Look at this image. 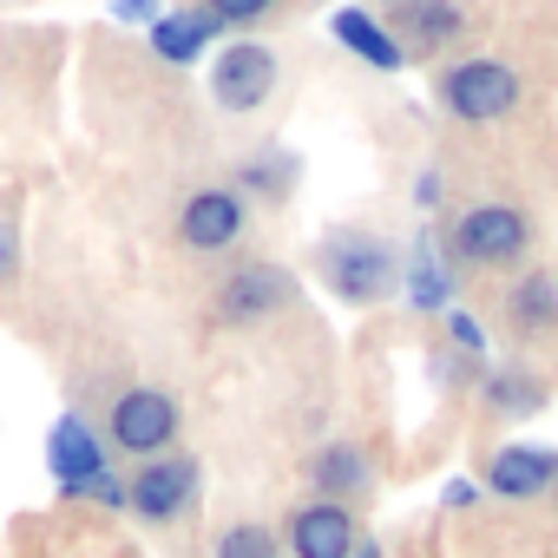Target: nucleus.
<instances>
[{
    "label": "nucleus",
    "mask_w": 558,
    "mask_h": 558,
    "mask_svg": "<svg viewBox=\"0 0 558 558\" xmlns=\"http://www.w3.org/2000/svg\"><path fill=\"white\" fill-rule=\"evenodd\" d=\"M310 480L323 486V493H362L368 486V453L362 447H323L316 460H310Z\"/></svg>",
    "instance_id": "obj_15"
},
{
    "label": "nucleus",
    "mask_w": 558,
    "mask_h": 558,
    "mask_svg": "<svg viewBox=\"0 0 558 558\" xmlns=\"http://www.w3.org/2000/svg\"><path fill=\"white\" fill-rule=\"evenodd\" d=\"M217 558H283L276 551V532L269 525H223V538H217Z\"/></svg>",
    "instance_id": "obj_19"
},
{
    "label": "nucleus",
    "mask_w": 558,
    "mask_h": 558,
    "mask_svg": "<svg viewBox=\"0 0 558 558\" xmlns=\"http://www.w3.org/2000/svg\"><path fill=\"white\" fill-rule=\"evenodd\" d=\"M191 493H197V460H184V453H158V460H145V466L125 480V506H132L138 519H151V525L178 519V512L191 506Z\"/></svg>",
    "instance_id": "obj_6"
},
{
    "label": "nucleus",
    "mask_w": 558,
    "mask_h": 558,
    "mask_svg": "<svg viewBox=\"0 0 558 558\" xmlns=\"http://www.w3.org/2000/svg\"><path fill=\"white\" fill-rule=\"evenodd\" d=\"M47 466H53L60 493H73V499H106V506H125V486L112 480V466H106V447L93 440V427H86L80 414H60V421H53V434H47Z\"/></svg>",
    "instance_id": "obj_1"
},
{
    "label": "nucleus",
    "mask_w": 558,
    "mask_h": 558,
    "mask_svg": "<svg viewBox=\"0 0 558 558\" xmlns=\"http://www.w3.org/2000/svg\"><path fill=\"white\" fill-rule=\"evenodd\" d=\"M171 434H178V401H171L165 388H132V395L112 401V440H119L125 453L158 460V453L171 447Z\"/></svg>",
    "instance_id": "obj_7"
},
{
    "label": "nucleus",
    "mask_w": 558,
    "mask_h": 558,
    "mask_svg": "<svg viewBox=\"0 0 558 558\" xmlns=\"http://www.w3.org/2000/svg\"><path fill=\"white\" fill-rule=\"evenodd\" d=\"M336 40H342L349 53H362L375 73H395V66L408 60V47H401V40L381 27V21H368L362 8H342V14H336Z\"/></svg>",
    "instance_id": "obj_13"
},
{
    "label": "nucleus",
    "mask_w": 558,
    "mask_h": 558,
    "mask_svg": "<svg viewBox=\"0 0 558 558\" xmlns=\"http://www.w3.org/2000/svg\"><path fill=\"white\" fill-rule=\"evenodd\" d=\"M440 106L453 119H473V125L506 119L519 106V73L499 66V60H460V66L440 73Z\"/></svg>",
    "instance_id": "obj_3"
},
{
    "label": "nucleus",
    "mask_w": 558,
    "mask_h": 558,
    "mask_svg": "<svg viewBox=\"0 0 558 558\" xmlns=\"http://www.w3.org/2000/svg\"><path fill=\"white\" fill-rule=\"evenodd\" d=\"M486 395H493L499 414H532V408L545 401V388L525 381V375H512V368H493V375H486Z\"/></svg>",
    "instance_id": "obj_17"
},
{
    "label": "nucleus",
    "mask_w": 558,
    "mask_h": 558,
    "mask_svg": "<svg viewBox=\"0 0 558 558\" xmlns=\"http://www.w3.org/2000/svg\"><path fill=\"white\" fill-rule=\"evenodd\" d=\"M323 276H329V290L355 310L395 296V250L381 236H336L329 256H323Z\"/></svg>",
    "instance_id": "obj_2"
},
{
    "label": "nucleus",
    "mask_w": 558,
    "mask_h": 558,
    "mask_svg": "<svg viewBox=\"0 0 558 558\" xmlns=\"http://www.w3.org/2000/svg\"><path fill=\"white\" fill-rule=\"evenodd\" d=\"M290 558H355V519L342 499H316L290 512Z\"/></svg>",
    "instance_id": "obj_9"
},
{
    "label": "nucleus",
    "mask_w": 558,
    "mask_h": 558,
    "mask_svg": "<svg viewBox=\"0 0 558 558\" xmlns=\"http://www.w3.org/2000/svg\"><path fill=\"white\" fill-rule=\"evenodd\" d=\"M355 558H381V545H375V538H368V545H355Z\"/></svg>",
    "instance_id": "obj_23"
},
{
    "label": "nucleus",
    "mask_w": 558,
    "mask_h": 558,
    "mask_svg": "<svg viewBox=\"0 0 558 558\" xmlns=\"http://www.w3.org/2000/svg\"><path fill=\"white\" fill-rule=\"evenodd\" d=\"M276 303H290V276L269 269V263H243V269L230 276V290H223V316H230V323H250V316H263V310H276Z\"/></svg>",
    "instance_id": "obj_11"
},
{
    "label": "nucleus",
    "mask_w": 558,
    "mask_h": 558,
    "mask_svg": "<svg viewBox=\"0 0 558 558\" xmlns=\"http://www.w3.org/2000/svg\"><path fill=\"white\" fill-rule=\"evenodd\" d=\"M276 93V53L256 47V40H236L210 60V99L223 112H256L263 99Z\"/></svg>",
    "instance_id": "obj_5"
},
{
    "label": "nucleus",
    "mask_w": 558,
    "mask_h": 558,
    "mask_svg": "<svg viewBox=\"0 0 558 558\" xmlns=\"http://www.w3.org/2000/svg\"><path fill=\"white\" fill-rule=\"evenodd\" d=\"M0 263H8V230H0Z\"/></svg>",
    "instance_id": "obj_24"
},
{
    "label": "nucleus",
    "mask_w": 558,
    "mask_h": 558,
    "mask_svg": "<svg viewBox=\"0 0 558 558\" xmlns=\"http://www.w3.org/2000/svg\"><path fill=\"white\" fill-rule=\"evenodd\" d=\"M119 21H158L151 0H119Z\"/></svg>",
    "instance_id": "obj_22"
},
{
    "label": "nucleus",
    "mask_w": 558,
    "mask_h": 558,
    "mask_svg": "<svg viewBox=\"0 0 558 558\" xmlns=\"http://www.w3.org/2000/svg\"><path fill=\"white\" fill-rule=\"evenodd\" d=\"M395 21H401V34L421 40V47H440V40L460 34V8H453V0H401Z\"/></svg>",
    "instance_id": "obj_14"
},
{
    "label": "nucleus",
    "mask_w": 558,
    "mask_h": 558,
    "mask_svg": "<svg viewBox=\"0 0 558 558\" xmlns=\"http://www.w3.org/2000/svg\"><path fill=\"white\" fill-rule=\"evenodd\" d=\"M486 486L499 499H538L558 486V453L551 447H499L486 466Z\"/></svg>",
    "instance_id": "obj_10"
},
{
    "label": "nucleus",
    "mask_w": 558,
    "mask_h": 558,
    "mask_svg": "<svg viewBox=\"0 0 558 558\" xmlns=\"http://www.w3.org/2000/svg\"><path fill=\"white\" fill-rule=\"evenodd\" d=\"M276 8V0H210V14L223 21V27H243V21H263Z\"/></svg>",
    "instance_id": "obj_20"
},
{
    "label": "nucleus",
    "mask_w": 558,
    "mask_h": 558,
    "mask_svg": "<svg viewBox=\"0 0 558 558\" xmlns=\"http://www.w3.org/2000/svg\"><path fill=\"white\" fill-rule=\"evenodd\" d=\"M558 323V276H525L512 290V329H551Z\"/></svg>",
    "instance_id": "obj_16"
},
{
    "label": "nucleus",
    "mask_w": 558,
    "mask_h": 558,
    "mask_svg": "<svg viewBox=\"0 0 558 558\" xmlns=\"http://www.w3.org/2000/svg\"><path fill=\"white\" fill-rule=\"evenodd\" d=\"M217 27H223V21H217L210 8H197V14H158V21H151V47H158V60L191 66L197 53H210Z\"/></svg>",
    "instance_id": "obj_12"
},
{
    "label": "nucleus",
    "mask_w": 558,
    "mask_h": 558,
    "mask_svg": "<svg viewBox=\"0 0 558 558\" xmlns=\"http://www.w3.org/2000/svg\"><path fill=\"white\" fill-rule=\"evenodd\" d=\"M525 243H532V223L512 204H473L453 217V256L460 263H512V256H525Z\"/></svg>",
    "instance_id": "obj_4"
},
{
    "label": "nucleus",
    "mask_w": 558,
    "mask_h": 558,
    "mask_svg": "<svg viewBox=\"0 0 558 558\" xmlns=\"http://www.w3.org/2000/svg\"><path fill=\"white\" fill-rule=\"evenodd\" d=\"M414 310H447V269L434 263V243L421 236V256H414V283H408Z\"/></svg>",
    "instance_id": "obj_18"
},
{
    "label": "nucleus",
    "mask_w": 558,
    "mask_h": 558,
    "mask_svg": "<svg viewBox=\"0 0 558 558\" xmlns=\"http://www.w3.org/2000/svg\"><path fill=\"white\" fill-rule=\"evenodd\" d=\"M243 197L230 191V184H210V191H191L184 197V210H178V230H184V243L191 250H230L236 243V230H243Z\"/></svg>",
    "instance_id": "obj_8"
},
{
    "label": "nucleus",
    "mask_w": 558,
    "mask_h": 558,
    "mask_svg": "<svg viewBox=\"0 0 558 558\" xmlns=\"http://www.w3.org/2000/svg\"><path fill=\"white\" fill-rule=\"evenodd\" d=\"M447 336H453V342H460V349H473V355H480V349H486V329H480V323H473V316H460V310H453V316H447Z\"/></svg>",
    "instance_id": "obj_21"
}]
</instances>
